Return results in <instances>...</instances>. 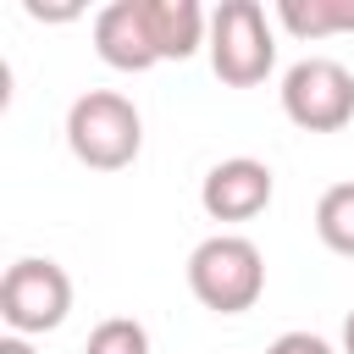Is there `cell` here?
<instances>
[{
	"instance_id": "6da1fadb",
	"label": "cell",
	"mask_w": 354,
	"mask_h": 354,
	"mask_svg": "<svg viewBox=\"0 0 354 354\" xmlns=\"http://www.w3.org/2000/svg\"><path fill=\"white\" fill-rule=\"evenodd\" d=\"M138 144H144V122L133 111L127 94L116 88H88L72 100L66 111V149L94 166V171H122L138 160Z\"/></svg>"
},
{
	"instance_id": "7a4b0ae2",
	"label": "cell",
	"mask_w": 354,
	"mask_h": 354,
	"mask_svg": "<svg viewBox=\"0 0 354 354\" xmlns=\"http://www.w3.org/2000/svg\"><path fill=\"white\" fill-rule=\"evenodd\" d=\"M188 288H194V299L205 310L243 315L266 293V254L238 232H216L188 254Z\"/></svg>"
},
{
	"instance_id": "3957f363",
	"label": "cell",
	"mask_w": 354,
	"mask_h": 354,
	"mask_svg": "<svg viewBox=\"0 0 354 354\" xmlns=\"http://www.w3.org/2000/svg\"><path fill=\"white\" fill-rule=\"evenodd\" d=\"M277 66V33L260 0H221L210 11V72L227 88H254Z\"/></svg>"
},
{
	"instance_id": "277c9868",
	"label": "cell",
	"mask_w": 354,
	"mask_h": 354,
	"mask_svg": "<svg viewBox=\"0 0 354 354\" xmlns=\"http://www.w3.org/2000/svg\"><path fill=\"white\" fill-rule=\"evenodd\" d=\"M72 310V277L55 260L22 254L6 266L0 277V321L11 326V337H33V332H55Z\"/></svg>"
},
{
	"instance_id": "5b68a950",
	"label": "cell",
	"mask_w": 354,
	"mask_h": 354,
	"mask_svg": "<svg viewBox=\"0 0 354 354\" xmlns=\"http://www.w3.org/2000/svg\"><path fill=\"white\" fill-rule=\"evenodd\" d=\"M282 111L304 133H337L354 116V72L332 55H304L282 77Z\"/></svg>"
},
{
	"instance_id": "8992f818",
	"label": "cell",
	"mask_w": 354,
	"mask_h": 354,
	"mask_svg": "<svg viewBox=\"0 0 354 354\" xmlns=\"http://www.w3.org/2000/svg\"><path fill=\"white\" fill-rule=\"evenodd\" d=\"M199 205H205L210 221H254L271 205V166L249 160V155L216 160L199 183Z\"/></svg>"
},
{
	"instance_id": "52a82bcc",
	"label": "cell",
	"mask_w": 354,
	"mask_h": 354,
	"mask_svg": "<svg viewBox=\"0 0 354 354\" xmlns=\"http://www.w3.org/2000/svg\"><path fill=\"white\" fill-rule=\"evenodd\" d=\"M94 50L116 72H149L160 61L155 44H149V22H144V6L138 0H111L94 17Z\"/></svg>"
},
{
	"instance_id": "ba28073f",
	"label": "cell",
	"mask_w": 354,
	"mask_h": 354,
	"mask_svg": "<svg viewBox=\"0 0 354 354\" xmlns=\"http://www.w3.org/2000/svg\"><path fill=\"white\" fill-rule=\"evenodd\" d=\"M138 6L160 61H188L199 44H210V17L199 0H138Z\"/></svg>"
},
{
	"instance_id": "9c48e42d",
	"label": "cell",
	"mask_w": 354,
	"mask_h": 354,
	"mask_svg": "<svg viewBox=\"0 0 354 354\" xmlns=\"http://www.w3.org/2000/svg\"><path fill=\"white\" fill-rule=\"evenodd\" d=\"M277 22L293 39L354 33V0H277Z\"/></svg>"
},
{
	"instance_id": "30bf717a",
	"label": "cell",
	"mask_w": 354,
	"mask_h": 354,
	"mask_svg": "<svg viewBox=\"0 0 354 354\" xmlns=\"http://www.w3.org/2000/svg\"><path fill=\"white\" fill-rule=\"evenodd\" d=\"M315 232L332 254H348L354 260V183H332L315 205Z\"/></svg>"
},
{
	"instance_id": "8fae6325",
	"label": "cell",
	"mask_w": 354,
	"mask_h": 354,
	"mask_svg": "<svg viewBox=\"0 0 354 354\" xmlns=\"http://www.w3.org/2000/svg\"><path fill=\"white\" fill-rule=\"evenodd\" d=\"M83 354H149V332L133 321V315H111L88 332Z\"/></svg>"
},
{
	"instance_id": "7c38bea8",
	"label": "cell",
	"mask_w": 354,
	"mask_h": 354,
	"mask_svg": "<svg viewBox=\"0 0 354 354\" xmlns=\"http://www.w3.org/2000/svg\"><path fill=\"white\" fill-rule=\"evenodd\" d=\"M266 354H332V343H326V337H315V332H282Z\"/></svg>"
},
{
	"instance_id": "4fadbf2b",
	"label": "cell",
	"mask_w": 354,
	"mask_h": 354,
	"mask_svg": "<svg viewBox=\"0 0 354 354\" xmlns=\"http://www.w3.org/2000/svg\"><path fill=\"white\" fill-rule=\"evenodd\" d=\"M0 354H33L28 337H0Z\"/></svg>"
},
{
	"instance_id": "5bb4252c",
	"label": "cell",
	"mask_w": 354,
	"mask_h": 354,
	"mask_svg": "<svg viewBox=\"0 0 354 354\" xmlns=\"http://www.w3.org/2000/svg\"><path fill=\"white\" fill-rule=\"evenodd\" d=\"M343 354H354V310H348V321H343Z\"/></svg>"
}]
</instances>
